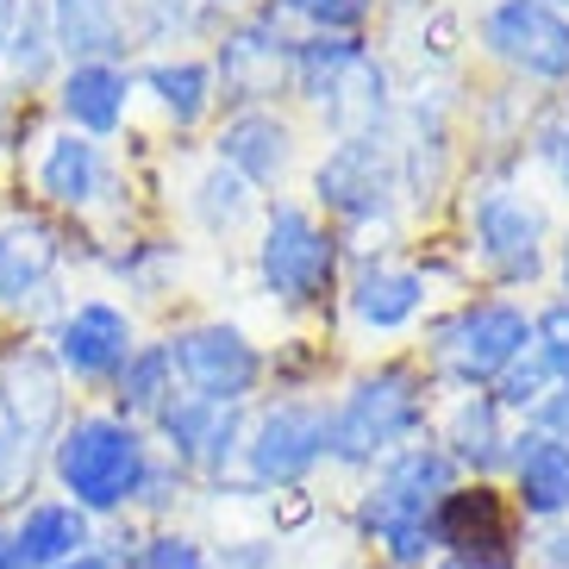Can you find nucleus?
Listing matches in <instances>:
<instances>
[{"mask_svg": "<svg viewBox=\"0 0 569 569\" xmlns=\"http://www.w3.org/2000/svg\"><path fill=\"white\" fill-rule=\"evenodd\" d=\"M63 569H126V563H119V557L107 551V545H94V551H82V557H69Z\"/></svg>", "mask_w": 569, "mask_h": 569, "instance_id": "nucleus-40", "label": "nucleus"}, {"mask_svg": "<svg viewBox=\"0 0 569 569\" xmlns=\"http://www.w3.org/2000/svg\"><path fill=\"white\" fill-rule=\"evenodd\" d=\"M426 569H526V545L519 551H438Z\"/></svg>", "mask_w": 569, "mask_h": 569, "instance_id": "nucleus-38", "label": "nucleus"}, {"mask_svg": "<svg viewBox=\"0 0 569 569\" xmlns=\"http://www.w3.org/2000/svg\"><path fill=\"white\" fill-rule=\"evenodd\" d=\"M213 163L232 169L244 188H276L295 169V132L288 119H276L269 107H244L219 126L213 138Z\"/></svg>", "mask_w": 569, "mask_h": 569, "instance_id": "nucleus-22", "label": "nucleus"}, {"mask_svg": "<svg viewBox=\"0 0 569 569\" xmlns=\"http://www.w3.org/2000/svg\"><path fill=\"white\" fill-rule=\"evenodd\" d=\"M7 526H13V545L26 557V569H63L69 557L101 545V526L76 501H63V495H32L26 507L7 513Z\"/></svg>", "mask_w": 569, "mask_h": 569, "instance_id": "nucleus-23", "label": "nucleus"}, {"mask_svg": "<svg viewBox=\"0 0 569 569\" xmlns=\"http://www.w3.org/2000/svg\"><path fill=\"white\" fill-rule=\"evenodd\" d=\"M295 88L338 126V138H382L388 76L363 51V38L313 32L295 44Z\"/></svg>", "mask_w": 569, "mask_h": 569, "instance_id": "nucleus-4", "label": "nucleus"}, {"mask_svg": "<svg viewBox=\"0 0 569 569\" xmlns=\"http://www.w3.org/2000/svg\"><path fill=\"white\" fill-rule=\"evenodd\" d=\"M251 207H257V188H244L232 176V169H207L201 182H194V194H188V213L201 219V232H213V238H226V232H238L244 219H251Z\"/></svg>", "mask_w": 569, "mask_h": 569, "instance_id": "nucleus-30", "label": "nucleus"}, {"mask_svg": "<svg viewBox=\"0 0 569 569\" xmlns=\"http://www.w3.org/2000/svg\"><path fill=\"white\" fill-rule=\"evenodd\" d=\"M0 69L13 88H44L63 76V57H57V38H51V19H44V0H26L19 7V26L0 51Z\"/></svg>", "mask_w": 569, "mask_h": 569, "instance_id": "nucleus-28", "label": "nucleus"}, {"mask_svg": "<svg viewBox=\"0 0 569 569\" xmlns=\"http://www.w3.org/2000/svg\"><path fill=\"white\" fill-rule=\"evenodd\" d=\"M545 213H538L519 188H482L476 207H469V251L482 257V269L507 288H526L545 276Z\"/></svg>", "mask_w": 569, "mask_h": 569, "instance_id": "nucleus-12", "label": "nucleus"}, {"mask_svg": "<svg viewBox=\"0 0 569 569\" xmlns=\"http://www.w3.org/2000/svg\"><path fill=\"white\" fill-rule=\"evenodd\" d=\"M188 469H176L169 457H157L151 463V476H144V488H138V501H132V519H151V526H163L176 507H182V495H188Z\"/></svg>", "mask_w": 569, "mask_h": 569, "instance_id": "nucleus-34", "label": "nucleus"}, {"mask_svg": "<svg viewBox=\"0 0 569 569\" xmlns=\"http://www.w3.org/2000/svg\"><path fill=\"white\" fill-rule=\"evenodd\" d=\"M345 301H351L357 326H369V332H401V326L419 319V307H426V276H419L413 263H388V257H376V263H363L351 276Z\"/></svg>", "mask_w": 569, "mask_h": 569, "instance_id": "nucleus-25", "label": "nucleus"}, {"mask_svg": "<svg viewBox=\"0 0 569 569\" xmlns=\"http://www.w3.org/2000/svg\"><path fill=\"white\" fill-rule=\"evenodd\" d=\"M138 88L157 101V113L176 126V132H194L207 113L219 107V82L207 57H157V63L138 69Z\"/></svg>", "mask_w": 569, "mask_h": 569, "instance_id": "nucleus-26", "label": "nucleus"}, {"mask_svg": "<svg viewBox=\"0 0 569 569\" xmlns=\"http://www.w3.org/2000/svg\"><path fill=\"white\" fill-rule=\"evenodd\" d=\"M545 7H557V13H569V0H545Z\"/></svg>", "mask_w": 569, "mask_h": 569, "instance_id": "nucleus-44", "label": "nucleus"}, {"mask_svg": "<svg viewBox=\"0 0 569 569\" xmlns=\"http://www.w3.org/2000/svg\"><path fill=\"white\" fill-rule=\"evenodd\" d=\"M0 569H26V557H19V545H13V526H7V513H0Z\"/></svg>", "mask_w": 569, "mask_h": 569, "instance_id": "nucleus-41", "label": "nucleus"}, {"mask_svg": "<svg viewBox=\"0 0 569 569\" xmlns=\"http://www.w3.org/2000/svg\"><path fill=\"white\" fill-rule=\"evenodd\" d=\"M169 357H176L182 395H201V401H219V407H251V395L263 388V369H269L263 351L226 319L182 326L169 338Z\"/></svg>", "mask_w": 569, "mask_h": 569, "instance_id": "nucleus-11", "label": "nucleus"}, {"mask_svg": "<svg viewBox=\"0 0 569 569\" xmlns=\"http://www.w3.org/2000/svg\"><path fill=\"white\" fill-rule=\"evenodd\" d=\"M244 432H251V407H219L201 401V395H176L151 419L157 457H169L176 469L201 476V482H226V469L244 457Z\"/></svg>", "mask_w": 569, "mask_h": 569, "instance_id": "nucleus-10", "label": "nucleus"}, {"mask_svg": "<svg viewBox=\"0 0 569 569\" xmlns=\"http://www.w3.org/2000/svg\"><path fill=\"white\" fill-rule=\"evenodd\" d=\"M526 351H532V313L513 301H463L432 326V369L463 395L495 388Z\"/></svg>", "mask_w": 569, "mask_h": 569, "instance_id": "nucleus-6", "label": "nucleus"}, {"mask_svg": "<svg viewBox=\"0 0 569 569\" xmlns=\"http://www.w3.org/2000/svg\"><path fill=\"white\" fill-rule=\"evenodd\" d=\"M463 482L457 463L438 451V438H419L407 451H395L388 463L369 469L363 495H357L351 519H357V538H363L382 569H426L438 557V538H432V513L438 501Z\"/></svg>", "mask_w": 569, "mask_h": 569, "instance_id": "nucleus-2", "label": "nucleus"}, {"mask_svg": "<svg viewBox=\"0 0 569 569\" xmlns=\"http://www.w3.org/2000/svg\"><path fill=\"white\" fill-rule=\"evenodd\" d=\"M395 194H401V169H395L382 138H338L332 151H326V163L313 169V201L326 207L345 232L388 226Z\"/></svg>", "mask_w": 569, "mask_h": 569, "instance_id": "nucleus-9", "label": "nucleus"}, {"mask_svg": "<svg viewBox=\"0 0 569 569\" xmlns=\"http://www.w3.org/2000/svg\"><path fill=\"white\" fill-rule=\"evenodd\" d=\"M532 351L545 357L551 382L569 395V301H551L532 313Z\"/></svg>", "mask_w": 569, "mask_h": 569, "instance_id": "nucleus-35", "label": "nucleus"}, {"mask_svg": "<svg viewBox=\"0 0 569 569\" xmlns=\"http://www.w3.org/2000/svg\"><path fill=\"white\" fill-rule=\"evenodd\" d=\"M551 369H545V357L538 351H526V357H513V363H507V376L495 388H488V395H495V401H501V413L507 419H519V426H526V419H532V407L545 401V395H551Z\"/></svg>", "mask_w": 569, "mask_h": 569, "instance_id": "nucleus-32", "label": "nucleus"}, {"mask_svg": "<svg viewBox=\"0 0 569 569\" xmlns=\"http://www.w3.org/2000/svg\"><path fill=\"white\" fill-rule=\"evenodd\" d=\"M126 569H213V551H207V538L182 532V526H151V532H138Z\"/></svg>", "mask_w": 569, "mask_h": 569, "instance_id": "nucleus-31", "label": "nucleus"}, {"mask_svg": "<svg viewBox=\"0 0 569 569\" xmlns=\"http://www.w3.org/2000/svg\"><path fill=\"white\" fill-rule=\"evenodd\" d=\"M19 7H26V0H0V51H7V38H13V26H19Z\"/></svg>", "mask_w": 569, "mask_h": 569, "instance_id": "nucleus-42", "label": "nucleus"}, {"mask_svg": "<svg viewBox=\"0 0 569 569\" xmlns=\"http://www.w3.org/2000/svg\"><path fill=\"white\" fill-rule=\"evenodd\" d=\"M426 426H432V376L413 363H376L332 401L326 463L345 476H369L395 451L419 445Z\"/></svg>", "mask_w": 569, "mask_h": 569, "instance_id": "nucleus-3", "label": "nucleus"}, {"mask_svg": "<svg viewBox=\"0 0 569 569\" xmlns=\"http://www.w3.org/2000/svg\"><path fill=\"white\" fill-rule=\"evenodd\" d=\"M0 407L51 451V438L63 432V419H69V382L44 345H32V338L0 345Z\"/></svg>", "mask_w": 569, "mask_h": 569, "instance_id": "nucleus-17", "label": "nucleus"}, {"mask_svg": "<svg viewBox=\"0 0 569 569\" xmlns=\"http://www.w3.org/2000/svg\"><path fill=\"white\" fill-rule=\"evenodd\" d=\"M44 351L57 357L69 388H113V376L126 369V357L138 351V326L132 313L107 295H88V301H69L51 319V338Z\"/></svg>", "mask_w": 569, "mask_h": 569, "instance_id": "nucleus-8", "label": "nucleus"}, {"mask_svg": "<svg viewBox=\"0 0 569 569\" xmlns=\"http://www.w3.org/2000/svg\"><path fill=\"white\" fill-rule=\"evenodd\" d=\"M38 476H44V445L0 407V513H13V507L32 501Z\"/></svg>", "mask_w": 569, "mask_h": 569, "instance_id": "nucleus-29", "label": "nucleus"}, {"mask_svg": "<svg viewBox=\"0 0 569 569\" xmlns=\"http://www.w3.org/2000/svg\"><path fill=\"white\" fill-rule=\"evenodd\" d=\"M113 182H119L113 157H107V144H94V138L51 132L38 144L32 188H38V201L57 207V213H94V207L113 194Z\"/></svg>", "mask_w": 569, "mask_h": 569, "instance_id": "nucleus-18", "label": "nucleus"}, {"mask_svg": "<svg viewBox=\"0 0 569 569\" xmlns=\"http://www.w3.org/2000/svg\"><path fill=\"white\" fill-rule=\"evenodd\" d=\"M151 463H157L151 432L119 419L113 407H76L63 419V432L51 438V451H44L51 495L76 501L94 526H113V519L132 513Z\"/></svg>", "mask_w": 569, "mask_h": 569, "instance_id": "nucleus-1", "label": "nucleus"}, {"mask_svg": "<svg viewBox=\"0 0 569 569\" xmlns=\"http://www.w3.org/2000/svg\"><path fill=\"white\" fill-rule=\"evenodd\" d=\"M507 501L519 526H563L569 519V438H551L538 426H513L507 445Z\"/></svg>", "mask_w": 569, "mask_h": 569, "instance_id": "nucleus-16", "label": "nucleus"}, {"mask_svg": "<svg viewBox=\"0 0 569 569\" xmlns=\"http://www.w3.org/2000/svg\"><path fill=\"white\" fill-rule=\"evenodd\" d=\"M63 232L51 219H0V313L32 319V313H63L57 276H63Z\"/></svg>", "mask_w": 569, "mask_h": 569, "instance_id": "nucleus-15", "label": "nucleus"}, {"mask_svg": "<svg viewBox=\"0 0 569 569\" xmlns=\"http://www.w3.org/2000/svg\"><path fill=\"white\" fill-rule=\"evenodd\" d=\"M257 276L263 295L282 307H313L338 282V232L319 226L301 201H276L263 213V244H257Z\"/></svg>", "mask_w": 569, "mask_h": 569, "instance_id": "nucleus-7", "label": "nucleus"}, {"mask_svg": "<svg viewBox=\"0 0 569 569\" xmlns=\"http://www.w3.org/2000/svg\"><path fill=\"white\" fill-rule=\"evenodd\" d=\"M213 82H219V101H232L238 113L276 101V88L295 82V38L276 26V13L226 26L213 51Z\"/></svg>", "mask_w": 569, "mask_h": 569, "instance_id": "nucleus-14", "label": "nucleus"}, {"mask_svg": "<svg viewBox=\"0 0 569 569\" xmlns=\"http://www.w3.org/2000/svg\"><path fill=\"white\" fill-rule=\"evenodd\" d=\"M526 569H569V519L538 526V538H526Z\"/></svg>", "mask_w": 569, "mask_h": 569, "instance_id": "nucleus-37", "label": "nucleus"}, {"mask_svg": "<svg viewBox=\"0 0 569 569\" xmlns=\"http://www.w3.org/2000/svg\"><path fill=\"white\" fill-rule=\"evenodd\" d=\"M432 538L438 551H519L526 526L501 482H457L432 513Z\"/></svg>", "mask_w": 569, "mask_h": 569, "instance_id": "nucleus-20", "label": "nucleus"}, {"mask_svg": "<svg viewBox=\"0 0 569 569\" xmlns=\"http://www.w3.org/2000/svg\"><path fill=\"white\" fill-rule=\"evenodd\" d=\"M57 119H63V132H82L94 144L126 126L132 113V94H138V69L132 63H63L57 76Z\"/></svg>", "mask_w": 569, "mask_h": 569, "instance_id": "nucleus-19", "label": "nucleus"}, {"mask_svg": "<svg viewBox=\"0 0 569 569\" xmlns=\"http://www.w3.org/2000/svg\"><path fill=\"white\" fill-rule=\"evenodd\" d=\"M538 157H545V163L557 169V182L569 188V126H545V132H538Z\"/></svg>", "mask_w": 569, "mask_h": 569, "instance_id": "nucleus-39", "label": "nucleus"}, {"mask_svg": "<svg viewBox=\"0 0 569 569\" xmlns=\"http://www.w3.org/2000/svg\"><path fill=\"white\" fill-rule=\"evenodd\" d=\"M107 395H113L107 407H113L119 419H132V426H144V432H151V419L163 413L176 395H182V376H176L169 338H163V345H138V351L126 357V369L113 376V388H107Z\"/></svg>", "mask_w": 569, "mask_h": 569, "instance_id": "nucleus-27", "label": "nucleus"}, {"mask_svg": "<svg viewBox=\"0 0 569 569\" xmlns=\"http://www.w3.org/2000/svg\"><path fill=\"white\" fill-rule=\"evenodd\" d=\"M482 51L526 82L563 88L569 82V13L545 0H495L482 13Z\"/></svg>", "mask_w": 569, "mask_h": 569, "instance_id": "nucleus-13", "label": "nucleus"}, {"mask_svg": "<svg viewBox=\"0 0 569 569\" xmlns=\"http://www.w3.org/2000/svg\"><path fill=\"white\" fill-rule=\"evenodd\" d=\"M213 569H282V545L276 538H226L213 551Z\"/></svg>", "mask_w": 569, "mask_h": 569, "instance_id": "nucleus-36", "label": "nucleus"}, {"mask_svg": "<svg viewBox=\"0 0 569 569\" xmlns=\"http://www.w3.org/2000/svg\"><path fill=\"white\" fill-rule=\"evenodd\" d=\"M557 276H563V301H569V232H563V244H557Z\"/></svg>", "mask_w": 569, "mask_h": 569, "instance_id": "nucleus-43", "label": "nucleus"}, {"mask_svg": "<svg viewBox=\"0 0 569 569\" xmlns=\"http://www.w3.org/2000/svg\"><path fill=\"white\" fill-rule=\"evenodd\" d=\"M44 19L63 63H126L132 51L126 0H44Z\"/></svg>", "mask_w": 569, "mask_h": 569, "instance_id": "nucleus-24", "label": "nucleus"}, {"mask_svg": "<svg viewBox=\"0 0 569 569\" xmlns=\"http://www.w3.org/2000/svg\"><path fill=\"white\" fill-rule=\"evenodd\" d=\"M326 432H332V407L307 401V395H288V401H269L251 413V432H244V488L251 495H295L326 469Z\"/></svg>", "mask_w": 569, "mask_h": 569, "instance_id": "nucleus-5", "label": "nucleus"}, {"mask_svg": "<svg viewBox=\"0 0 569 569\" xmlns=\"http://www.w3.org/2000/svg\"><path fill=\"white\" fill-rule=\"evenodd\" d=\"M507 445H513V419L501 413L495 395H457L445 426H438V451L457 463L463 482H501L507 469Z\"/></svg>", "mask_w": 569, "mask_h": 569, "instance_id": "nucleus-21", "label": "nucleus"}, {"mask_svg": "<svg viewBox=\"0 0 569 569\" xmlns=\"http://www.w3.org/2000/svg\"><path fill=\"white\" fill-rule=\"evenodd\" d=\"M276 13H295L307 19L313 32H338V38H357L369 13H376V0H276Z\"/></svg>", "mask_w": 569, "mask_h": 569, "instance_id": "nucleus-33", "label": "nucleus"}]
</instances>
